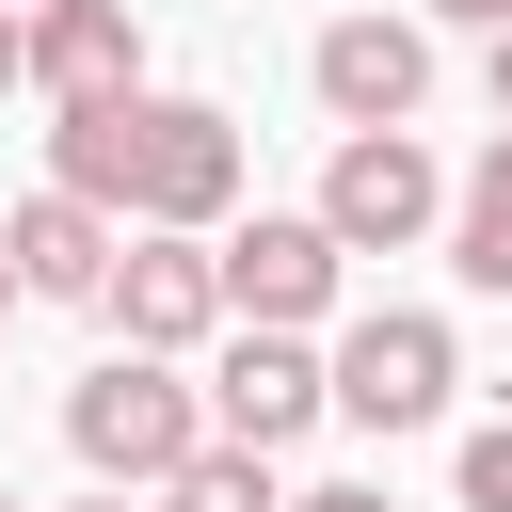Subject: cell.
<instances>
[{"label": "cell", "instance_id": "obj_1", "mask_svg": "<svg viewBox=\"0 0 512 512\" xmlns=\"http://www.w3.org/2000/svg\"><path fill=\"white\" fill-rule=\"evenodd\" d=\"M240 112L208 96H96V112H48V192L112 208V224H176V240H224L240 208Z\"/></svg>", "mask_w": 512, "mask_h": 512}, {"label": "cell", "instance_id": "obj_2", "mask_svg": "<svg viewBox=\"0 0 512 512\" xmlns=\"http://www.w3.org/2000/svg\"><path fill=\"white\" fill-rule=\"evenodd\" d=\"M64 448H80L96 496H160V480L208 448V384H192L176 352H96V368L64 384Z\"/></svg>", "mask_w": 512, "mask_h": 512}, {"label": "cell", "instance_id": "obj_3", "mask_svg": "<svg viewBox=\"0 0 512 512\" xmlns=\"http://www.w3.org/2000/svg\"><path fill=\"white\" fill-rule=\"evenodd\" d=\"M336 416L352 432H432L448 416V384H464V336L432 320V304H368V320H336Z\"/></svg>", "mask_w": 512, "mask_h": 512}, {"label": "cell", "instance_id": "obj_4", "mask_svg": "<svg viewBox=\"0 0 512 512\" xmlns=\"http://www.w3.org/2000/svg\"><path fill=\"white\" fill-rule=\"evenodd\" d=\"M320 224H336V256H416V240L448 224V160H432L416 128H336Z\"/></svg>", "mask_w": 512, "mask_h": 512}, {"label": "cell", "instance_id": "obj_5", "mask_svg": "<svg viewBox=\"0 0 512 512\" xmlns=\"http://www.w3.org/2000/svg\"><path fill=\"white\" fill-rule=\"evenodd\" d=\"M208 256H224V320H256V336H320L336 288H352V256H336L320 208H256V224H224Z\"/></svg>", "mask_w": 512, "mask_h": 512}, {"label": "cell", "instance_id": "obj_6", "mask_svg": "<svg viewBox=\"0 0 512 512\" xmlns=\"http://www.w3.org/2000/svg\"><path fill=\"white\" fill-rule=\"evenodd\" d=\"M96 320H112V352H208V336H224V256L176 240V224H128Z\"/></svg>", "mask_w": 512, "mask_h": 512}, {"label": "cell", "instance_id": "obj_7", "mask_svg": "<svg viewBox=\"0 0 512 512\" xmlns=\"http://www.w3.org/2000/svg\"><path fill=\"white\" fill-rule=\"evenodd\" d=\"M320 416H336L320 336H256V320H240V336L208 352V432H224V448H304Z\"/></svg>", "mask_w": 512, "mask_h": 512}, {"label": "cell", "instance_id": "obj_8", "mask_svg": "<svg viewBox=\"0 0 512 512\" xmlns=\"http://www.w3.org/2000/svg\"><path fill=\"white\" fill-rule=\"evenodd\" d=\"M304 80H320V112L336 128H416L432 112V16H336L320 48H304Z\"/></svg>", "mask_w": 512, "mask_h": 512}, {"label": "cell", "instance_id": "obj_9", "mask_svg": "<svg viewBox=\"0 0 512 512\" xmlns=\"http://www.w3.org/2000/svg\"><path fill=\"white\" fill-rule=\"evenodd\" d=\"M0 256H16V304H96V288H112V256H128V224H112V208H80V192H16Z\"/></svg>", "mask_w": 512, "mask_h": 512}, {"label": "cell", "instance_id": "obj_10", "mask_svg": "<svg viewBox=\"0 0 512 512\" xmlns=\"http://www.w3.org/2000/svg\"><path fill=\"white\" fill-rule=\"evenodd\" d=\"M32 96H48V112L144 96V16H128V0H48V16H32Z\"/></svg>", "mask_w": 512, "mask_h": 512}, {"label": "cell", "instance_id": "obj_11", "mask_svg": "<svg viewBox=\"0 0 512 512\" xmlns=\"http://www.w3.org/2000/svg\"><path fill=\"white\" fill-rule=\"evenodd\" d=\"M448 272L512 304V128H496V144H480V160L448 176Z\"/></svg>", "mask_w": 512, "mask_h": 512}, {"label": "cell", "instance_id": "obj_12", "mask_svg": "<svg viewBox=\"0 0 512 512\" xmlns=\"http://www.w3.org/2000/svg\"><path fill=\"white\" fill-rule=\"evenodd\" d=\"M160 512H288V496H272V448H224V432H208V448L160 480Z\"/></svg>", "mask_w": 512, "mask_h": 512}, {"label": "cell", "instance_id": "obj_13", "mask_svg": "<svg viewBox=\"0 0 512 512\" xmlns=\"http://www.w3.org/2000/svg\"><path fill=\"white\" fill-rule=\"evenodd\" d=\"M448 480H464V512H512V416H496V432H464V464H448Z\"/></svg>", "mask_w": 512, "mask_h": 512}, {"label": "cell", "instance_id": "obj_14", "mask_svg": "<svg viewBox=\"0 0 512 512\" xmlns=\"http://www.w3.org/2000/svg\"><path fill=\"white\" fill-rule=\"evenodd\" d=\"M0 96H32V16L0 0Z\"/></svg>", "mask_w": 512, "mask_h": 512}, {"label": "cell", "instance_id": "obj_15", "mask_svg": "<svg viewBox=\"0 0 512 512\" xmlns=\"http://www.w3.org/2000/svg\"><path fill=\"white\" fill-rule=\"evenodd\" d=\"M288 512H384V480H320V496H288Z\"/></svg>", "mask_w": 512, "mask_h": 512}, {"label": "cell", "instance_id": "obj_16", "mask_svg": "<svg viewBox=\"0 0 512 512\" xmlns=\"http://www.w3.org/2000/svg\"><path fill=\"white\" fill-rule=\"evenodd\" d=\"M480 96H496V128H512V32H480Z\"/></svg>", "mask_w": 512, "mask_h": 512}, {"label": "cell", "instance_id": "obj_17", "mask_svg": "<svg viewBox=\"0 0 512 512\" xmlns=\"http://www.w3.org/2000/svg\"><path fill=\"white\" fill-rule=\"evenodd\" d=\"M432 16H448V32H512V0H432Z\"/></svg>", "mask_w": 512, "mask_h": 512}, {"label": "cell", "instance_id": "obj_18", "mask_svg": "<svg viewBox=\"0 0 512 512\" xmlns=\"http://www.w3.org/2000/svg\"><path fill=\"white\" fill-rule=\"evenodd\" d=\"M0 320H16V256H0Z\"/></svg>", "mask_w": 512, "mask_h": 512}, {"label": "cell", "instance_id": "obj_19", "mask_svg": "<svg viewBox=\"0 0 512 512\" xmlns=\"http://www.w3.org/2000/svg\"><path fill=\"white\" fill-rule=\"evenodd\" d=\"M80 512H128V496H80Z\"/></svg>", "mask_w": 512, "mask_h": 512}, {"label": "cell", "instance_id": "obj_20", "mask_svg": "<svg viewBox=\"0 0 512 512\" xmlns=\"http://www.w3.org/2000/svg\"><path fill=\"white\" fill-rule=\"evenodd\" d=\"M16 16H48V0H16Z\"/></svg>", "mask_w": 512, "mask_h": 512}, {"label": "cell", "instance_id": "obj_21", "mask_svg": "<svg viewBox=\"0 0 512 512\" xmlns=\"http://www.w3.org/2000/svg\"><path fill=\"white\" fill-rule=\"evenodd\" d=\"M0 512H32V496H0Z\"/></svg>", "mask_w": 512, "mask_h": 512}]
</instances>
